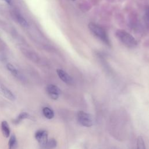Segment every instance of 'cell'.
<instances>
[{
  "mask_svg": "<svg viewBox=\"0 0 149 149\" xmlns=\"http://www.w3.org/2000/svg\"><path fill=\"white\" fill-rule=\"evenodd\" d=\"M88 27L90 31L98 38L101 40L105 44L108 45H111L108 36L105 30L102 27L93 22H90L88 24Z\"/></svg>",
  "mask_w": 149,
  "mask_h": 149,
  "instance_id": "cell-2",
  "label": "cell"
},
{
  "mask_svg": "<svg viewBox=\"0 0 149 149\" xmlns=\"http://www.w3.org/2000/svg\"><path fill=\"white\" fill-rule=\"evenodd\" d=\"M56 72L59 77L61 79L62 81H63L64 83L66 84H72V79L66 72L59 69L56 70Z\"/></svg>",
  "mask_w": 149,
  "mask_h": 149,
  "instance_id": "cell-7",
  "label": "cell"
},
{
  "mask_svg": "<svg viewBox=\"0 0 149 149\" xmlns=\"http://www.w3.org/2000/svg\"><path fill=\"white\" fill-rule=\"evenodd\" d=\"M42 113L46 118L49 119L53 118L54 116V111L48 107H44L42 109Z\"/></svg>",
  "mask_w": 149,
  "mask_h": 149,
  "instance_id": "cell-10",
  "label": "cell"
},
{
  "mask_svg": "<svg viewBox=\"0 0 149 149\" xmlns=\"http://www.w3.org/2000/svg\"><path fill=\"white\" fill-rule=\"evenodd\" d=\"M6 2H7L8 4H10L11 3V0H4Z\"/></svg>",
  "mask_w": 149,
  "mask_h": 149,
  "instance_id": "cell-17",
  "label": "cell"
},
{
  "mask_svg": "<svg viewBox=\"0 0 149 149\" xmlns=\"http://www.w3.org/2000/svg\"><path fill=\"white\" fill-rule=\"evenodd\" d=\"M57 142L54 139L48 140L46 144L42 148L44 149H54L56 147Z\"/></svg>",
  "mask_w": 149,
  "mask_h": 149,
  "instance_id": "cell-13",
  "label": "cell"
},
{
  "mask_svg": "<svg viewBox=\"0 0 149 149\" xmlns=\"http://www.w3.org/2000/svg\"><path fill=\"white\" fill-rule=\"evenodd\" d=\"M77 120L79 123L84 127H91L93 125L92 116L84 111H79L77 114Z\"/></svg>",
  "mask_w": 149,
  "mask_h": 149,
  "instance_id": "cell-3",
  "label": "cell"
},
{
  "mask_svg": "<svg viewBox=\"0 0 149 149\" xmlns=\"http://www.w3.org/2000/svg\"><path fill=\"white\" fill-rule=\"evenodd\" d=\"M0 93L10 101H15L16 99V97L13 93L8 88L1 83H0Z\"/></svg>",
  "mask_w": 149,
  "mask_h": 149,
  "instance_id": "cell-6",
  "label": "cell"
},
{
  "mask_svg": "<svg viewBox=\"0 0 149 149\" xmlns=\"http://www.w3.org/2000/svg\"><path fill=\"white\" fill-rule=\"evenodd\" d=\"M117 38L125 46L129 48H134L137 45L136 39L129 33L123 30H117L115 32Z\"/></svg>",
  "mask_w": 149,
  "mask_h": 149,
  "instance_id": "cell-1",
  "label": "cell"
},
{
  "mask_svg": "<svg viewBox=\"0 0 149 149\" xmlns=\"http://www.w3.org/2000/svg\"><path fill=\"white\" fill-rule=\"evenodd\" d=\"M35 138L41 148H43L48 141V132L45 130H38L35 133Z\"/></svg>",
  "mask_w": 149,
  "mask_h": 149,
  "instance_id": "cell-4",
  "label": "cell"
},
{
  "mask_svg": "<svg viewBox=\"0 0 149 149\" xmlns=\"http://www.w3.org/2000/svg\"><path fill=\"white\" fill-rule=\"evenodd\" d=\"M17 146V140L16 136L13 134L10 137L9 140L8 141L9 149H15Z\"/></svg>",
  "mask_w": 149,
  "mask_h": 149,
  "instance_id": "cell-14",
  "label": "cell"
},
{
  "mask_svg": "<svg viewBox=\"0 0 149 149\" xmlns=\"http://www.w3.org/2000/svg\"><path fill=\"white\" fill-rule=\"evenodd\" d=\"M46 91L49 97L52 100H57L61 93L59 88L54 84L48 85L46 87Z\"/></svg>",
  "mask_w": 149,
  "mask_h": 149,
  "instance_id": "cell-5",
  "label": "cell"
},
{
  "mask_svg": "<svg viewBox=\"0 0 149 149\" xmlns=\"http://www.w3.org/2000/svg\"><path fill=\"white\" fill-rule=\"evenodd\" d=\"M6 68L12 74L13 76H15L16 77H18V78L20 77L19 72L12 64L8 63L6 65Z\"/></svg>",
  "mask_w": 149,
  "mask_h": 149,
  "instance_id": "cell-11",
  "label": "cell"
},
{
  "mask_svg": "<svg viewBox=\"0 0 149 149\" xmlns=\"http://www.w3.org/2000/svg\"><path fill=\"white\" fill-rule=\"evenodd\" d=\"M15 16L16 19H17V20L18 21V22L23 26L24 27H27L28 26L29 24L27 23V22L26 21V20L24 19V17L18 12L16 11L15 12Z\"/></svg>",
  "mask_w": 149,
  "mask_h": 149,
  "instance_id": "cell-9",
  "label": "cell"
},
{
  "mask_svg": "<svg viewBox=\"0 0 149 149\" xmlns=\"http://www.w3.org/2000/svg\"><path fill=\"white\" fill-rule=\"evenodd\" d=\"M137 149H146V146L143 137L139 136L136 142Z\"/></svg>",
  "mask_w": 149,
  "mask_h": 149,
  "instance_id": "cell-15",
  "label": "cell"
},
{
  "mask_svg": "<svg viewBox=\"0 0 149 149\" xmlns=\"http://www.w3.org/2000/svg\"><path fill=\"white\" fill-rule=\"evenodd\" d=\"M29 116V115L27 112H21V113L17 116V118L13 120V123L14 124L17 125V124L19 123L22 120H23V119H26V118H28Z\"/></svg>",
  "mask_w": 149,
  "mask_h": 149,
  "instance_id": "cell-12",
  "label": "cell"
},
{
  "mask_svg": "<svg viewBox=\"0 0 149 149\" xmlns=\"http://www.w3.org/2000/svg\"><path fill=\"white\" fill-rule=\"evenodd\" d=\"M1 130L2 133L4 137H9L10 135V127L8 122L5 120H3L1 122Z\"/></svg>",
  "mask_w": 149,
  "mask_h": 149,
  "instance_id": "cell-8",
  "label": "cell"
},
{
  "mask_svg": "<svg viewBox=\"0 0 149 149\" xmlns=\"http://www.w3.org/2000/svg\"><path fill=\"white\" fill-rule=\"evenodd\" d=\"M73 1H74V0H73Z\"/></svg>",
  "mask_w": 149,
  "mask_h": 149,
  "instance_id": "cell-18",
  "label": "cell"
},
{
  "mask_svg": "<svg viewBox=\"0 0 149 149\" xmlns=\"http://www.w3.org/2000/svg\"><path fill=\"white\" fill-rule=\"evenodd\" d=\"M145 17H146V22L149 24V7H148L146 9V10L145 12Z\"/></svg>",
  "mask_w": 149,
  "mask_h": 149,
  "instance_id": "cell-16",
  "label": "cell"
}]
</instances>
